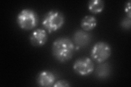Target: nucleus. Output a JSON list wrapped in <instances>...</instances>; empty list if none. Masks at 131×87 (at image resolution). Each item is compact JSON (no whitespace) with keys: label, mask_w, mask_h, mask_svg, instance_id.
Masks as SVG:
<instances>
[{"label":"nucleus","mask_w":131,"mask_h":87,"mask_svg":"<svg viewBox=\"0 0 131 87\" xmlns=\"http://www.w3.org/2000/svg\"><path fill=\"white\" fill-rule=\"evenodd\" d=\"M125 11L127 13V16L128 18L131 17V10H130V1H129L127 2L125 6Z\"/></svg>","instance_id":"14"},{"label":"nucleus","mask_w":131,"mask_h":87,"mask_svg":"<svg viewBox=\"0 0 131 87\" xmlns=\"http://www.w3.org/2000/svg\"><path fill=\"white\" fill-rule=\"evenodd\" d=\"M112 73V67L108 63H100L97 66L95 71V75L97 78L101 80H104L109 77Z\"/></svg>","instance_id":"9"},{"label":"nucleus","mask_w":131,"mask_h":87,"mask_svg":"<svg viewBox=\"0 0 131 87\" xmlns=\"http://www.w3.org/2000/svg\"><path fill=\"white\" fill-rule=\"evenodd\" d=\"M131 24V19L130 18L126 17L122 19V21L121 22V26L126 30H129L130 28Z\"/></svg>","instance_id":"12"},{"label":"nucleus","mask_w":131,"mask_h":87,"mask_svg":"<svg viewBox=\"0 0 131 87\" xmlns=\"http://www.w3.org/2000/svg\"><path fill=\"white\" fill-rule=\"evenodd\" d=\"M97 24V19L95 16L92 15H86L82 19L81 21V27L85 31H90L93 30Z\"/></svg>","instance_id":"10"},{"label":"nucleus","mask_w":131,"mask_h":87,"mask_svg":"<svg viewBox=\"0 0 131 87\" xmlns=\"http://www.w3.org/2000/svg\"><path fill=\"white\" fill-rule=\"evenodd\" d=\"M64 23V16L61 11L50 10L44 15L42 24L49 33L59 30Z\"/></svg>","instance_id":"2"},{"label":"nucleus","mask_w":131,"mask_h":87,"mask_svg":"<svg viewBox=\"0 0 131 87\" xmlns=\"http://www.w3.org/2000/svg\"><path fill=\"white\" fill-rule=\"evenodd\" d=\"M104 8V2L102 0H91L88 3V9L93 14L100 13Z\"/></svg>","instance_id":"11"},{"label":"nucleus","mask_w":131,"mask_h":87,"mask_svg":"<svg viewBox=\"0 0 131 87\" xmlns=\"http://www.w3.org/2000/svg\"><path fill=\"white\" fill-rule=\"evenodd\" d=\"M71 86L70 83L67 81L59 80L55 82L53 86L54 87H68Z\"/></svg>","instance_id":"13"},{"label":"nucleus","mask_w":131,"mask_h":87,"mask_svg":"<svg viewBox=\"0 0 131 87\" xmlns=\"http://www.w3.org/2000/svg\"><path fill=\"white\" fill-rule=\"evenodd\" d=\"M48 33L43 29H37L32 33L30 37L31 44L35 46H42L48 40Z\"/></svg>","instance_id":"6"},{"label":"nucleus","mask_w":131,"mask_h":87,"mask_svg":"<svg viewBox=\"0 0 131 87\" xmlns=\"http://www.w3.org/2000/svg\"><path fill=\"white\" fill-rule=\"evenodd\" d=\"M75 50L72 41L67 37H60L56 39L52 44L51 51L55 58L61 63L70 60Z\"/></svg>","instance_id":"1"},{"label":"nucleus","mask_w":131,"mask_h":87,"mask_svg":"<svg viewBox=\"0 0 131 87\" xmlns=\"http://www.w3.org/2000/svg\"><path fill=\"white\" fill-rule=\"evenodd\" d=\"M112 48L104 41H99L95 44L91 52L92 58L98 63H102L107 60L111 56Z\"/></svg>","instance_id":"4"},{"label":"nucleus","mask_w":131,"mask_h":87,"mask_svg":"<svg viewBox=\"0 0 131 87\" xmlns=\"http://www.w3.org/2000/svg\"><path fill=\"white\" fill-rule=\"evenodd\" d=\"M73 40L78 46L85 47L91 42V35L87 31L78 30L73 35Z\"/></svg>","instance_id":"8"},{"label":"nucleus","mask_w":131,"mask_h":87,"mask_svg":"<svg viewBox=\"0 0 131 87\" xmlns=\"http://www.w3.org/2000/svg\"><path fill=\"white\" fill-rule=\"evenodd\" d=\"M16 22L19 27L24 30H31L38 23L37 14L32 9H23L17 15Z\"/></svg>","instance_id":"3"},{"label":"nucleus","mask_w":131,"mask_h":87,"mask_svg":"<svg viewBox=\"0 0 131 87\" xmlns=\"http://www.w3.org/2000/svg\"><path fill=\"white\" fill-rule=\"evenodd\" d=\"M55 74L50 71L40 72L37 78V83L39 86L50 87L53 86L55 83Z\"/></svg>","instance_id":"7"},{"label":"nucleus","mask_w":131,"mask_h":87,"mask_svg":"<svg viewBox=\"0 0 131 87\" xmlns=\"http://www.w3.org/2000/svg\"><path fill=\"white\" fill-rule=\"evenodd\" d=\"M74 71L81 76H86L91 74L95 69L92 60L88 57H82L78 59L73 64Z\"/></svg>","instance_id":"5"}]
</instances>
